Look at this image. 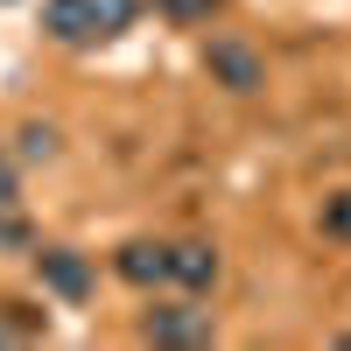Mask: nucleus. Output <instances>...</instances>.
<instances>
[{
    "label": "nucleus",
    "instance_id": "39448f33",
    "mask_svg": "<svg viewBox=\"0 0 351 351\" xmlns=\"http://www.w3.org/2000/svg\"><path fill=\"white\" fill-rule=\"evenodd\" d=\"M169 281L204 295V288L218 281V246H211V239H176V246H169Z\"/></svg>",
    "mask_w": 351,
    "mask_h": 351
},
{
    "label": "nucleus",
    "instance_id": "f03ea898",
    "mask_svg": "<svg viewBox=\"0 0 351 351\" xmlns=\"http://www.w3.org/2000/svg\"><path fill=\"white\" fill-rule=\"evenodd\" d=\"M141 337H148V344H169V351H190V344H211V316H204V309L155 302L148 316H141Z\"/></svg>",
    "mask_w": 351,
    "mask_h": 351
},
{
    "label": "nucleus",
    "instance_id": "0eeeda50",
    "mask_svg": "<svg viewBox=\"0 0 351 351\" xmlns=\"http://www.w3.org/2000/svg\"><path fill=\"white\" fill-rule=\"evenodd\" d=\"M324 232H330V239H351V190H337L324 204Z\"/></svg>",
    "mask_w": 351,
    "mask_h": 351
},
{
    "label": "nucleus",
    "instance_id": "423d86ee",
    "mask_svg": "<svg viewBox=\"0 0 351 351\" xmlns=\"http://www.w3.org/2000/svg\"><path fill=\"white\" fill-rule=\"evenodd\" d=\"M112 267H120V281H134V288H162L169 281V246L162 239H127Z\"/></svg>",
    "mask_w": 351,
    "mask_h": 351
},
{
    "label": "nucleus",
    "instance_id": "f257e3e1",
    "mask_svg": "<svg viewBox=\"0 0 351 351\" xmlns=\"http://www.w3.org/2000/svg\"><path fill=\"white\" fill-rule=\"evenodd\" d=\"M134 14H141V0H49L43 28L64 49H84V43H106L120 28H134Z\"/></svg>",
    "mask_w": 351,
    "mask_h": 351
},
{
    "label": "nucleus",
    "instance_id": "6e6552de",
    "mask_svg": "<svg viewBox=\"0 0 351 351\" xmlns=\"http://www.w3.org/2000/svg\"><path fill=\"white\" fill-rule=\"evenodd\" d=\"M155 8H162L169 21H211V14H218V0H155Z\"/></svg>",
    "mask_w": 351,
    "mask_h": 351
},
{
    "label": "nucleus",
    "instance_id": "20e7f679",
    "mask_svg": "<svg viewBox=\"0 0 351 351\" xmlns=\"http://www.w3.org/2000/svg\"><path fill=\"white\" fill-rule=\"evenodd\" d=\"M204 64H211V77L225 84V92H260V56L246 49V43H232V36H211L204 43Z\"/></svg>",
    "mask_w": 351,
    "mask_h": 351
},
{
    "label": "nucleus",
    "instance_id": "7ed1b4c3",
    "mask_svg": "<svg viewBox=\"0 0 351 351\" xmlns=\"http://www.w3.org/2000/svg\"><path fill=\"white\" fill-rule=\"evenodd\" d=\"M36 274H43L49 295H64V302H84V295H92V260L71 253V246H43V253H36Z\"/></svg>",
    "mask_w": 351,
    "mask_h": 351
},
{
    "label": "nucleus",
    "instance_id": "9d476101",
    "mask_svg": "<svg viewBox=\"0 0 351 351\" xmlns=\"http://www.w3.org/2000/svg\"><path fill=\"white\" fill-rule=\"evenodd\" d=\"M8 337H14V330H8V316H0V344H8Z\"/></svg>",
    "mask_w": 351,
    "mask_h": 351
},
{
    "label": "nucleus",
    "instance_id": "1a4fd4ad",
    "mask_svg": "<svg viewBox=\"0 0 351 351\" xmlns=\"http://www.w3.org/2000/svg\"><path fill=\"white\" fill-rule=\"evenodd\" d=\"M8 204H14V169L0 162V211H8Z\"/></svg>",
    "mask_w": 351,
    "mask_h": 351
}]
</instances>
